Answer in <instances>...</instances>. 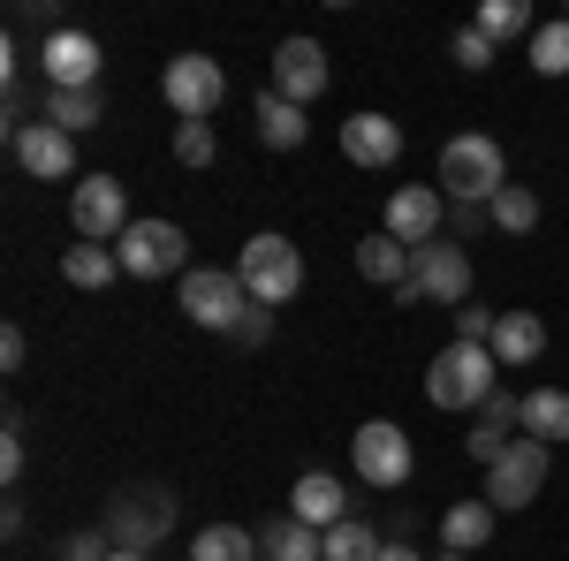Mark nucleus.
<instances>
[{
	"label": "nucleus",
	"instance_id": "1",
	"mask_svg": "<svg viewBox=\"0 0 569 561\" xmlns=\"http://www.w3.org/2000/svg\"><path fill=\"white\" fill-rule=\"evenodd\" d=\"M501 388V364H493V349L486 342H448L426 364V394H433V410H486V394Z\"/></svg>",
	"mask_w": 569,
	"mask_h": 561
},
{
	"label": "nucleus",
	"instance_id": "2",
	"mask_svg": "<svg viewBox=\"0 0 569 561\" xmlns=\"http://www.w3.org/2000/svg\"><path fill=\"white\" fill-rule=\"evenodd\" d=\"M509 190V160L493 137H448L440 144V198L456 206H493Z\"/></svg>",
	"mask_w": 569,
	"mask_h": 561
},
{
	"label": "nucleus",
	"instance_id": "3",
	"mask_svg": "<svg viewBox=\"0 0 569 561\" xmlns=\"http://www.w3.org/2000/svg\"><path fill=\"white\" fill-rule=\"evenodd\" d=\"M236 281L251 289V303H266V311H281V303L305 289V251L289 243V236H251L243 243V259H236Z\"/></svg>",
	"mask_w": 569,
	"mask_h": 561
},
{
	"label": "nucleus",
	"instance_id": "4",
	"mask_svg": "<svg viewBox=\"0 0 569 561\" xmlns=\"http://www.w3.org/2000/svg\"><path fill=\"white\" fill-rule=\"evenodd\" d=\"M395 303H448V311H463L471 303V259H463V243H418L410 251V281L395 289Z\"/></svg>",
	"mask_w": 569,
	"mask_h": 561
},
{
	"label": "nucleus",
	"instance_id": "5",
	"mask_svg": "<svg viewBox=\"0 0 569 561\" xmlns=\"http://www.w3.org/2000/svg\"><path fill=\"white\" fill-rule=\"evenodd\" d=\"M176 303L198 319V327H213V334H236L243 327V311H251V289L228 273V266H190L176 281Z\"/></svg>",
	"mask_w": 569,
	"mask_h": 561
},
{
	"label": "nucleus",
	"instance_id": "6",
	"mask_svg": "<svg viewBox=\"0 0 569 561\" xmlns=\"http://www.w3.org/2000/svg\"><path fill=\"white\" fill-rule=\"evenodd\" d=\"M114 251H122V273H137V281L190 273V236H182L176 220H130V236H122Z\"/></svg>",
	"mask_w": 569,
	"mask_h": 561
},
{
	"label": "nucleus",
	"instance_id": "7",
	"mask_svg": "<svg viewBox=\"0 0 569 561\" xmlns=\"http://www.w3.org/2000/svg\"><path fill=\"white\" fill-rule=\"evenodd\" d=\"M176 523V493L168 485H144V493H122L114 509H107V547H122V554H144V547H160V531Z\"/></svg>",
	"mask_w": 569,
	"mask_h": 561
},
{
	"label": "nucleus",
	"instance_id": "8",
	"mask_svg": "<svg viewBox=\"0 0 569 561\" xmlns=\"http://www.w3.org/2000/svg\"><path fill=\"white\" fill-rule=\"evenodd\" d=\"M350 463H357V478L365 485H410V432L395 425V418H372V425H357V440H350Z\"/></svg>",
	"mask_w": 569,
	"mask_h": 561
},
{
	"label": "nucleus",
	"instance_id": "9",
	"mask_svg": "<svg viewBox=\"0 0 569 561\" xmlns=\"http://www.w3.org/2000/svg\"><path fill=\"white\" fill-rule=\"evenodd\" d=\"M160 91H168V107H176L182 122H213V107L228 99V77H220L213 53H176L168 77H160Z\"/></svg>",
	"mask_w": 569,
	"mask_h": 561
},
{
	"label": "nucleus",
	"instance_id": "10",
	"mask_svg": "<svg viewBox=\"0 0 569 561\" xmlns=\"http://www.w3.org/2000/svg\"><path fill=\"white\" fill-rule=\"evenodd\" d=\"M69 220H77L84 243H122L130 236V190L114 174H84L77 198H69Z\"/></svg>",
	"mask_w": 569,
	"mask_h": 561
},
{
	"label": "nucleus",
	"instance_id": "11",
	"mask_svg": "<svg viewBox=\"0 0 569 561\" xmlns=\"http://www.w3.org/2000/svg\"><path fill=\"white\" fill-rule=\"evenodd\" d=\"M99 39L91 31H46L39 46V69H46V91H99Z\"/></svg>",
	"mask_w": 569,
	"mask_h": 561
},
{
	"label": "nucleus",
	"instance_id": "12",
	"mask_svg": "<svg viewBox=\"0 0 569 561\" xmlns=\"http://www.w3.org/2000/svg\"><path fill=\"white\" fill-rule=\"evenodd\" d=\"M539 485H547V448L517 432V448L486 471V501H493V509H531V501H539Z\"/></svg>",
	"mask_w": 569,
	"mask_h": 561
},
{
	"label": "nucleus",
	"instance_id": "13",
	"mask_svg": "<svg viewBox=\"0 0 569 561\" xmlns=\"http://www.w3.org/2000/svg\"><path fill=\"white\" fill-rule=\"evenodd\" d=\"M8 144H16V168L39 174V182H61V174H77V137L53 130V122H16V130H8Z\"/></svg>",
	"mask_w": 569,
	"mask_h": 561
},
{
	"label": "nucleus",
	"instance_id": "14",
	"mask_svg": "<svg viewBox=\"0 0 569 561\" xmlns=\"http://www.w3.org/2000/svg\"><path fill=\"white\" fill-rule=\"evenodd\" d=\"M273 91L289 99V107H305L327 91V46L319 39H281L273 46Z\"/></svg>",
	"mask_w": 569,
	"mask_h": 561
},
{
	"label": "nucleus",
	"instance_id": "15",
	"mask_svg": "<svg viewBox=\"0 0 569 561\" xmlns=\"http://www.w3.org/2000/svg\"><path fill=\"white\" fill-rule=\"evenodd\" d=\"M440 213H448V198H440V190L402 182V190L388 198V236L402 243V251H418V243H433V236H440Z\"/></svg>",
	"mask_w": 569,
	"mask_h": 561
},
{
	"label": "nucleus",
	"instance_id": "16",
	"mask_svg": "<svg viewBox=\"0 0 569 561\" xmlns=\"http://www.w3.org/2000/svg\"><path fill=\"white\" fill-rule=\"evenodd\" d=\"M342 152H350V168H395L402 160V122H388V114H350L342 122Z\"/></svg>",
	"mask_w": 569,
	"mask_h": 561
},
{
	"label": "nucleus",
	"instance_id": "17",
	"mask_svg": "<svg viewBox=\"0 0 569 561\" xmlns=\"http://www.w3.org/2000/svg\"><path fill=\"white\" fill-rule=\"evenodd\" d=\"M289 517L311 523V531H335V523L350 517V493H342V478H335V471H305V478H297V493H289Z\"/></svg>",
	"mask_w": 569,
	"mask_h": 561
},
{
	"label": "nucleus",
	"instance_id": "18",
	"mask_svg": "<svg viewBox=\"0 0 569 561\" xmlns=\"http://www.w3.org/2000/svg\"><path fill=\"white\" fill-rule=\"evenodd\" d=\"M486 349H493V364H531V357L547 349V319H539V311H501Z\"/></svg>",
	"mask_w": 569,
	"mask_h": 561
},
{
	"label": "nucleus",
	"instance_id": "19",
	"mask_svg": "<svg viewBox=\"0 0 569 561\" xmlns=\"http://www.w3.org/2000/svg\"><path fill=\"white\" fill-rule=\"evenodd\" d=\"M259 554L266 561H327V531H311V523H297V517H273L259 531Z\"/></svg>",
	"mask_w": 569,
	"mask_h": 561
},
{
	"label": "nucleus",
	"instance_id": "20",
	"mask_svg": "<svg viewBox=\"0 0 569 561\" xmlns=\"http://www.w3.org/2000/svg\"><path fill=\"white\" fill-rule=\"evenodd\" d=\"M493 517H501L493 501H456V509L440 517V547H448V554H479L486 539H493Z\"/></svg>",
	"mask_w": 569,
	"mask_h": 561
},
{
	"label": "nucleus",
	"instance_id": "21",
	"mask_svg": "<svg viewBox=\"0 0 569 561\" xmlns=\"http://www.w3.org/2000/svg\"><path fill=\"white\" fill-rule=\"evenodd\" d=\"M525 440H539V448H562L569 440V388H531L525 394Z\"/></svg>",
	"mask_w": 569,
	"mask_h": 561
},
{
	"label": "nucleus",
	"instance_id": "22",
	"mask_svg": "<svg viewBox=\"0 0 569 561\" xmlns=\"http://www.w3.org/2000/svg\"><path fill=\"white\" fill-rule=\"evenodd\" d=\"M122 273V251L114 243H69V259H61V281L69 289H107Z\"/></svg>",
	"mask_w": 569,
	"mask_h": 561
},
{
	"label": "nucleus",
	"instance_id": "23",
	"mask_svg": "<svg viewBox=\"0 0 569 561\" xmlns=\"http://www.w3.org/2000/svg\"><path fill=\"white\" fill-rule=\"evenodd\" d=\"M357 273H365V281H380V289H402V281H410V251L380 228V236H365V243H357Z\"/></svg>",
	"mask_w": 569,
	"mask_h": 561
},
{
	"label": "nucleus",
	"instance_id": "24",
	"mask_svg": "<svg viewBox=\"0 0 569 561\" xmlns=\"http://www.w3.org/2000/svg\"><path fill=\"white\" fill-rule=\"evenodd\" d=\"M259 137L273 144V152H297L311 137V122H305V107H289L281 91H259Z\"/></svg>",
	"mask_w": 569,
	"mask_h": 561
},
{
	"label": "nucleus",
	"instance_id": "25",
	"mask_svg": "<svg viewBox=\"0 0 569 561\" xmlns=\"http://www.w3.org/2000/svg\"><path fill=\"white\" fill-rule=\"evenodd\" d=\"M190 561H266L259 539L243 531V523H206L198 539H190Z\"/></svg>",
	"mask_w": 569,
	"mask_h": 561
},
{
	"label": "nucleus",
	"instance_id": "26",
	"mask_svg": "<svg viewBox=\"0 0 569 561\" xmlns=\"http://www.w3.org/2000/svg\"><path fill=\"white\" fill-rule=\"evenodd\" d=\"M486 213H493V228H501V236H531V228H539V190L509 182V190H501Z\"/></svg>",
	"mask_w": 569,
	"mask_h": 561
},
{
	"label": "nucleus",
	"instance_id": "27",
	"mask_svg": "<svg viewBox=\"0 0 569 561\" xmlns=\"http://www.w3.org/2000/svg\"><path fill=\"white\" fill-rule=\"evenodd\" d=\"M99 114H107V107H99V91H46V122H53V130H91V122H99Z\"/></svg>",
	"mask_w": 569,
	"mask_h": 561
},
{
	"label": "nucleus",
	"instance_id": "28",
	"mask_svg": "<svg viewBox=\"0 0 569 561\" xmlns=\"http://www.w3.org/2000/svg\"><path fill=\"white\" fill-rule=\"evenodd\" d=\"M327 561H380V531L365 517H342L327 531Z\"/></svg>",
	"mask_w": 569,
	"mask_h": 561
},
{
	"label": "nucleus",
	"instance_id": "29",
	"mask_svg": "<svg viewBox=\"0 0 569 561\" xmlns=\"http://www.w3.org/2000/svg\"><path fill=\"white\" fill-rule=\"evenodd\" d=\"M531 69H539V77H569V16L531 31Z\"/></svg>",
	"mask_w": 569,
	"mask_h": 561
},
{
	"label": "nucleus",
	"instance_id": "30",
	"mask_svg": "<svg viewBox=\"0 0 569 561\" xmlns=\"http://www.w3.org/2000/svg\"><path fill=\"white\" fill-rule=\"evenodd\" d=\"M479 31L493 46L517 39V31H531V8H525V0H479Z\"/></svg>",
	"mask_w": 569,
	"mask_h": 561
},
{
	"label": "nucleus",
	"instance_id": "31",
	"mask_svg": "<svg viewBox=\"0 0 569 561\" xmlns=\"http://www.w3.org/2000/svg\"><path fill=\"white\" fill-rule=\"evenodd\" d=\"M213 122H176V160L182 168H213Z\"/></svg>",
	"mask_w": 569,
	"mask_h": 561
},
{
	"label": "nucleus",
	"instance_id": "32",
	"mask_svg": "<svg viewBox=\"0 0 569 561\" xmlns=\"http://www.w3.org/2000/svg\"><path fill=\"white\" fill-rule=\"evenodd\" d=\"M479 425H493V432H509V425H525V394H509V388H493V394H486V410H479Z\"/></svg>",
	"mask_w": 569,
	"mask_h": 561
},
{
	"label": "nucleus",
	"instance_id": "33",
	"mask_svg": "<svg viewBox=\"0 0 569 561\" xmlns=\"http://www.w3.org/2000/svg\"><path fill=\"white\" fill-rule=\"evenodd\" d=\"M509 448H517V432H493V425H471V463H486V471H493V463H501V455H509Z\"/></svg>",
	"mask_w": 569,
	"mask_h": 561
},
{
	"label": "nucleus",
	"instance_id": "34",
	"mask_svg": "<svg viewBox=\"0 0 569 561\" xmlns=\"http://www.w3.org/2000/svg\"><path fill=\"white\" fill-rule=\"evenodd\" d=\"M456 61H463V69H493V39H486L479 23H463V31H456Z\"/></svg>",
	"mask_w": 569,
	"mask_h": 561
},
{
	"label": "nucleus",
	"instance_id": "35",
	"mask_svg": "<svg viewBox=\"0 0 569 561\" xmlns=\"http://www.w3.org/2000/svg\"><path fill=\"white\" fill-rule=\"evenodd\" d=\"M456 319V342H493V311L486 303H463V311H448Z\"/></svg>",
	"mask_w": 569,
	"mask_h": 561
},
{
	"label": "nucleus",
	"instance_id": "36",
	"mask_svg": "<svg viewBox=\"0 0 569 561\" xmlns=\"http://www.w3.org/2000/svg\"><path fill=\"white\" fill-rule=\"evenodd\" d=\"M107 554H114V547H107L99 531H77V539H61V547H53V561H107Z\"/></svg>",
	"mask_w": 569,
	"mask_h": 561
},
{
	"label": "nucleus",
	"instance_id": "37",
	"mask_svg": "<svg viewBox=\"0 0 569 561\" xmlns=\"http://www.w3.org/2000/svg\"><path fill=\"white\" fill-rule=\"evenodd\" d=\"M0 478H8V485L23 478V432H16V418H8V432H0Z\"/></svg>",
	"mask_w": 569,
	"mask_h": 561
},
{
	"label": "nucleus",
	"instance_id": "38",
	"mask_svg": "<svg viewBox=\"0 0 569 561\" xmlns=\"http://www.w3.org/2000/svg\"><path fill=\"white\" fill-rule=\"evenodd\" d=\"M266 334H273V311H266V303H251V311H243V327H236V342H251V349H259Z\"/></svg>",
	"mask_w": 569,
	"mask_h": 561
},
{
	"label": "nucleus",
	"instance_id": "39",
	"mask_svg": "<svg viewBox=\"0 0 569 561\" xmlns=\"http://www.w3.org/2000/svg\"><path fill=\"white\" fill-rule=\"evenodd\" d=\"M23 364V327H0V372H16Z\"/></svg>",
	"mask_w": 569,
	"mask_h": 561
},
{
	"label": "nucleus",
	"instance_id": "40",
	"mask_svg": "<svg viewBox=\"0 0 569 561\" xmlns=\"http://www.w3.org/2000/svg\"><path fill=\"white\" fill-rule=\"evenodd\" d=\"M486 220H493V213H486V206H456V236H479Z\"/></svg>",
	"mask_w": 569,
	"mask_h": 561
},
{
	"label": "nucleus",
	"instance_id": "41",
	"mask_svg": "<svg viewBox=\"0 0 569 561\" xmlns=\"http://www.w3.org/2000/svg\"><path fill=\"white\" fill-rule=\"evenodd\" d=\"M380 561H426L418 547H380Z\"/></svg>",
	"mask_w": 569,
	"mask_h": 561
},
{
	"label": "nucleus",
	"instance_id": "42",
	"mask_svg": "<svg viewBox=\"0 0 569 561\" xmlns=\"http://www.w3.org/2000/svg\"><path fill=\"white\" fill-rule=\"evenodd\" d=\"M107 561H152V554H122V547H114V554H107Z\"/></svg>",
	"mask_w": 569,
	"mask_h": 561
},
{
	"label": "nucleus",
	"instance_id": "43",
	"mask_svg": "<svg viewBox=\"0 0 569 561\" xmlns=\"http://www.w3.org/2000/svg\"><path fill=\"white\" fill-rule=\"evenodd\" d=\"M440 561H471V554H440Z\"/></svg>",
	"mask_w": 569,
	"mask_h": 561
}]
</instances>
